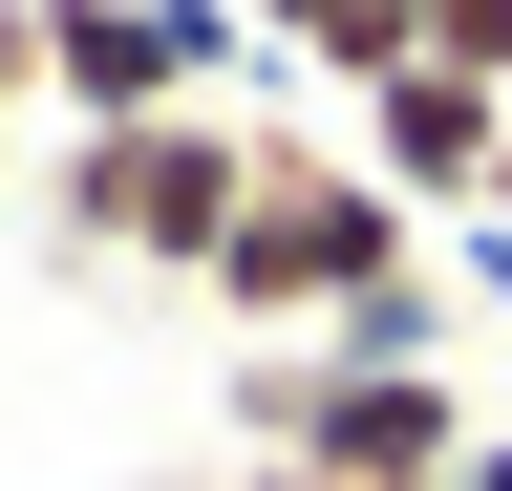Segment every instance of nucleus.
Listing matches in <instances>:
<instances>
[{
  "instance_id": "nucleus-5",
  "label": "nucleus",
  "mask_w": 512,
  "mask_h": 491,
  "mask_svg": "<svg viewBox=\"0 0 512 491\" xmlns=\"http://www.w3.org/2000/svg\"><path fill=\"white\" fill-rule=\"evenodd\" d=\"M22 171H43V0H0V214H22Z\"/></svg>"
},
{
  "instance_id": "nucleus-2",
  "label": "nucleus",
  "mask_w": 512,
  "mask_h": 491,
  "mask_svg": "<svg viewBox=\"0 0 512 491\" xmlns=\"http://www.w3.org/2000/svg\"><path fill=\"white\" fill-rule=\"evenodd\" d=\"M43 235L86 278H171V299H214V235L256 193V107H150V129H43Z\"/></svg>"
},
{
  "instance_id": "nucleus-3",
  "label": "nucleus",
  "mask_w": 512,
  "mask_h": 491,
  "mask_svg": "<svg viewBox=\"0 0 512 491\" xmlns=\"http://www.w3.org/2000/svg\"><path fill=\"white\" fill-rule=\"evenodd\" d=\"M43 107H64V129L235 107V0H43Z\"/></svg>"
},
{
  "instance_id": "nucleus-6",
  "label": "nucleus",
  "mask_w": 512,
  "mask_h": 491,
  "mask_svg": "<svg viewBox=\"0 0 512 491\" xmlns=\"http://www.w3.org/2000/svg\"><path fill=\"white\" fill-rule=\"evenodd\" d=\"M427 65H448V86H491V107H512V0H427Z\"/></svg>"
},
{
  "instance_id": "nucleus-7",
  "label": "nucleus",
  "mask_w": 512,
  "mask_h": 491,
  "mask_svg": "<svg viewBox=\"0 0 512 491\" xmlns=\"http://www.w3.org/2000/svg\"><path fill=\"white\" fill-rule=\"evenodd\" d=\"M470 491H512V427H470Z\"/></svg>"
},
{
  "instance_id": "nucleus-8",
  "label": "nucleus",
  "mask_w": 512,
  "mask_h": 491,
  "mask_svg": "<svg viewBox=\"0 0 512 491\" xmlns=\"http://www.w3.org/2000/svg\"><path fill=\"white\" fill-rule=\"evenodd\" d=\"M491 278H512V150H491Z\"/></svg>"
},
{
  "instance_id": "nucleus-4",
  "label": "nucleus",
  "mask_w": 512,
  "mask_h": 491,
  "mask_svg": "<svg viewBox=\"0 0 512 491\" xmlns=\"http://www.w3.org/2000/svg\"><path fill=\"white\" fill-rule=\"evenodd\" d=\"M342 150H363L406 214H491V150H512V107H491V86H448V65H384V86L342 107Z\"/></svg>"
},
{
  "instance_id": "nucleus-1",
  "label": "nucleus",
  "mask_w": 512,
  "mask_h": 491,
  "mask_svg": "<svg viewBox=\"0 0 512 491\" xmlns=\"http://www.w3.org/2000/svg\"><path fill=\"white\" fill-rule=\"evenodd\" d=\"M214 321H235V342H320V363H448L427 214L384 193L342 129L256 107V193H235V235H214Z\"/></svg>"
}]
</instances>
